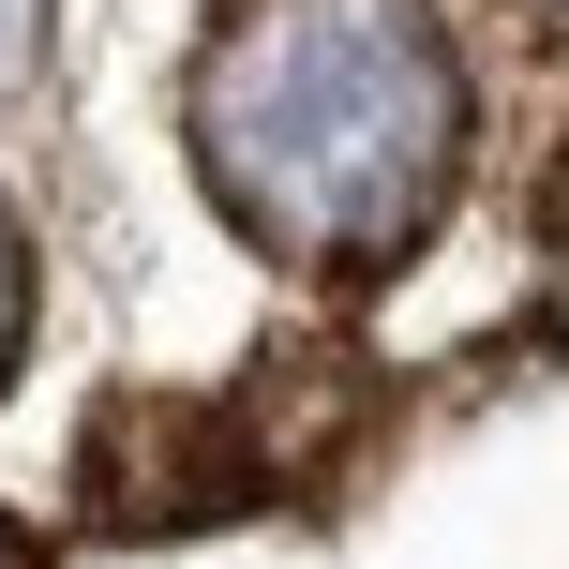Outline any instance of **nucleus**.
Masks as SVG:
<instances>
[{
	"instance_id": "1",
	"label": "nucleus",
	"mask_w": 569,
	"mask_h": 569,
	"mask_svg": "<svg viewBox=\"0 0 569 569\" xmlns=\"http://www.w3.org/2000/svg\"><path fill=\"white\" fill-rule=\"evenodd\" d=\"M196 166L284 270L375 284L465 180V60L435 0H226L196 60Z\"/></svg>"
},
{
	"instance_id": "2",
	"label": "nucleus",
	"mask_w": 569,
	"mask_h": 569,
	"mask_svg": "<svg viewBox=\"0 0 569 569\" xmlns=\"http://www.w3.org/2000/svg\"><path fill=\"white\" fill-rule=\"evenodd\" d=\"M30 60H46V0H0V90H16Z\"/></svg>"
},
{
	"instance_id": "4",
	"label": "nucleus",
	"mask_w": 569,
	"mask_h": 569,
	"mask_svg": "<svg viewBox=\"0 0 569 569\" xmlns=\"http://www.w3.org/2000/svg\"><path fill=\"white\" fill-rule=\"evenodd\" d=\"M0 569H30V540H16V525H0Z\"/></svg>"
},
{
	"instance_id": "5",
	"label": "nucleus",
	"mask_w": 569,
	"mask_h": 569,
	"mask_svg": "<svg viewBox=\"0 0 569 569\" xmlns=\"http://www.w3.org/2000/svg\"><path fill=\"white\" fill-rule=\"evenodd\" d=\"M555 16H569V0H555Z\"/></svg>"
},
{
	"instance_id": "3",
	"label": "nucleus",
	"mask_w": 569,
	"mask_h": 569,
	"mask_svg": "<svg viewBox=\"0 0 569 569\" xmlns=\"http://www.w3.org/2000/svg\"><path fill=\"white\" fill-rule=\"evenodd\" d=\"M16 330H30V270H16V226H0V360H16Z\"/></svg>"
}]
</instances>
